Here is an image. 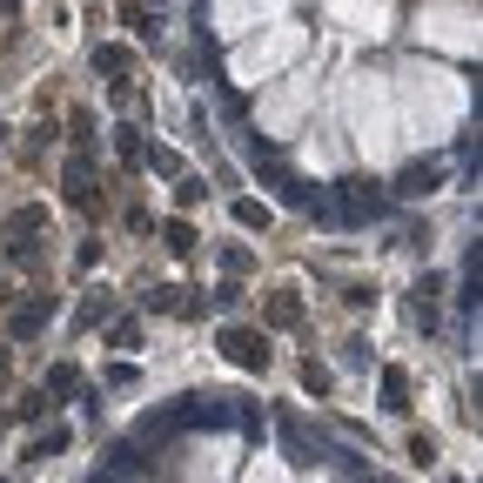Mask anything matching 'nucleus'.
I'll return each mask as SVG.
<instances>
[{"label": "nucleus", "instance_id": "nucleus-1", "mask_svg": "<svg viewBox=\"0 0 483 483\" xmlns=\"http://www.w3.org/2000/svg\"><path fill=\"white\" fill-rule=\"evenodd\" d=\"M222 350H229V362H242V370H269L262 330H222Z\"/></svg>", "mask_w": 483, "mask_h": 483}, {"label": "nucleus", "instance_id": "nucleus-2", "mask_svg": "<svg viewBox=\"0 0 483 483\" xmlns=\"http://www.w3.org/2000/svg\"><path fill=\"white\" fill-rule=\"evenodd\" d=\"M67 202H74V209H94V175H88V162H67Z\"/></svg>", "mask_w": 483, "mask_h": 483}, {"label": "nucleus", "instance_id": "nucleus-3", "mask_svg": "<svg viewBox=\"0 0 483 483\" xmlns=\"http://www.w3.org/2000/svg\"><path fill=\"white\" fill-rule=\"evenodd\" d=\"M342 202H350V215H383V195H376L370 182H350V188H342Z\"/></svg>", "mask_w": 483, "mask_h": 483}, {"label": "nucleus", "instance_id": "nucleus-4", "mask_svg": "<svg viewBox=\"0 0 483 483\" xmlns=\"http://www.w3.org/2000/svg\"><path fill=\"white\" fill-rule=\"evenodd\" d=\"M429 182H437V162L409 168V175H403V195H429Z\"/></svg>", "mask_w": 483, "mask_h": 483}, {"label": "nucleus", "instance_id": "nucleus-5", "mask_svg": "<svg viewBox=\"0 0 483 483\" xmlns=\"http://www.w3.org/2000/svg\"><path fill=\"white\" fill-rule=\"evenodd\" d=\"M383 396H389V409H409V403H403V396H409V376L389 370V376H383Z\"/></svg>", "mask_w": 483, "mask_h": 483}, {"label": "nucleus", "instance_id": "nucleus-6", "mask_svg": "<svg viewBox=\"0 0 483 483\" xmlns=\"http://www.w3.org/2000/svg\"><path fill=\"white\" fill-rule=\"evenodd\" d=\"M235 222H242V229H262L269 209H262V202H235Z\"/></svg>", "mask_w": 483, "mask_h": 483}, {"label": "nucleus", "instance_id": "nucleus-7", "mask_svg": "<svg viewBox=\"0 0 483 483\" xmlns=\"http://www.w3.org/2000/svg\"><path fill=\"white\" fill-rule=\"evenodd\" d=\"M168 249L188 255V249H195V229H188V222H168Z\"/></svg>", "mask_w": 483, "mask_h": 483}, {"label": "nucleus", "instance_id": "nucleus-8", "mask_svg": "<svg viewBox=\"0 0 483 483\" xmlns=\"http://www.w3.org/2000/svg\"><path fill=\"white\" fill-rule=\"evenodd\" d=\"M121 162H128V168H142V162H148V148H142V134H121Z\"/></svg>", "mask_w": 483, "mask_h": 483}, {"label": "nucleus", "instance_id": "nucleus-9", "mask_svg": "<svg viewBox=\"0 0 483 483\" xmlns=\"http://www.w3.org/2000/svg\"><path fill=\"white\" fill-rule=\"evenodd\" d=\"M269 322H282V330H289V322H296V296H275L269 302Z\"/></svg>", "mask_w": 483, "mask_h": 483}, {"label": "nucleus", "instance_id": "nucleus-10", "mask_svg": "<svg viewBox=\"0 0 483 483\" xmlns=\"http://www.w3.org/2000/svg\"><path fill=\"white\" fill-rule=\"evenodd\" d=\"M74 383H81V376H74V370H67V362H61V370H54V376H47V389H54V396H67V389H74Z\"/></svg>", "mask_w": 483, "mask_h": 483}]
</instances>
